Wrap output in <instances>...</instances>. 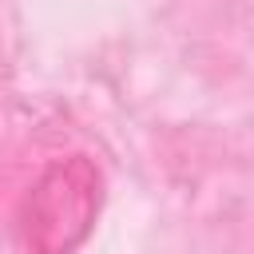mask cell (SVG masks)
Returning <instances> with one entry per match:
<instances>
[{
    "mask_svg": "<svg viewBox=\"0 0 254 254\" xmlns=\"http://www.w3.org/2000/svg\"><path fill=\"white\" fill-rule=\"evenodd\" d=\"M99 171L91 159L71 155L52 163L40 183L28 194L24 206V238L32 254H71L87 234L99 214Z\"/></svg>",
    "mask_w": 254,
    "mask_h": 254,
    "instance_id": "cell-1",
    "label": "cell"
}]
</instances>
